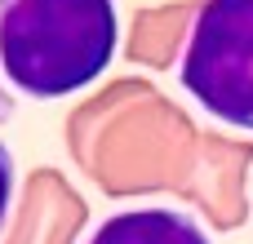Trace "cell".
I'll return each instance as SVG.
<instances>
[{
  "instance_id": "1",
  "label": "cell",
  "mask_w": 253,
  "mask_h": 244,
  "mask_svg": "<svg viewBox=\"0 0 253 244\" xmlns=\"http://www.w3.org/2000/svg\"><path fill=\"white\" fill-rule=\"evenodd\" d=\"M120 44L116 0H0V76L27 98L93 84Z\"/></svg>"
},
{
  "instance_id": "2",
  "label": "cell",
  "mask_w": 253,
  "mask_h": 244,
  "mask_svg": "<svg viewBox=\"0 0 253 244\" xmlns=\"http://www.w3.org/2000/svg\"><path fill=\"white\" fill-rule=\"evenodd\" d=\"M178 84L218 124L253 133V0H205L191 13Z\"/></svg>"
},
{
  "instance_id": "3",
  "label": "cell",
  "mask_w": 253,
  "mask_h": 244,
  "mask_svg": "<svg viewBox=\"0 0 253 244\" xmlns=\"http://www.w3.org/2000/svg\"><path fill=\"white\" fill-rule=\"evenodd\" d=\"M84 244H213V240L191 213L151 204V209H125V213L102 218L84 236Z\"/></svg>"
},
{
  "instance_id": "4",
  "label": "cell",
  "mask_w": 253,
  "mask_h": 244,
  "mask_svg": "<svg viewBox=\"0 0 253 244\" xmlns=\"http://www.w3.org/2000/svg\"><path fill=\"white\" fill-rule=\"evenodd\" d=\"M13 178H18V169H13V151L0 142V227H4L9 204H13Z\"/></svg>"
},
{
  "instance_id": "5",
  "label": "cell",
  "mask_w": 253,
  "mask_h": 244,
  "mask_svg": "<svg viewBox=\"0 0 253 244\" xmlns=\"http://www.w3.org/2000/svg\"><path fill=\"white\" fill-rule=\"evenodd\" d=\"M9 116H13V98H9V93H4V89H0V124H4V120H9Z\"/></svg>"
}]
</instances>
